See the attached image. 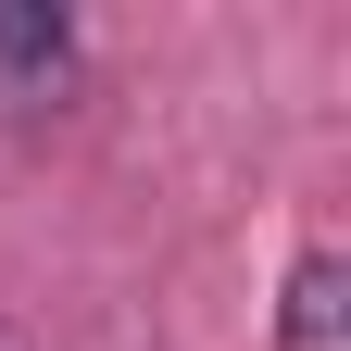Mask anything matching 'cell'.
I'll return each instance as SVG.
<instances>
[{
	"instance_id": "1",
	"label": "cell",
	"mask_w": 351,
	"mask_h": 351,
	"mask_svg": "<svg viewBox=\"0 0 351 351\" xmlns=\"http://www.w3.org/2000/svg\"><path fill=\"white\" fill-rule=\"evenodd\" d=\"M75 75V25L63 13H0V101H51Z\"/></svg>"
},
{
	"instance_id": "2",
	"label": "cell",
	"mask_w": 351,
	"mask_h": 351,
	"mask_svg": "<svg viewBox=\"0 0 351 351\" xmlns=\"http://www.w3.org/2000/svg\"><path fill=\"white\" fill-rule=\"evenodd\" d=\"M326 326H339V263L314 251V263L289 276V351H326Z\"/></svg>"
}]
</instances>
